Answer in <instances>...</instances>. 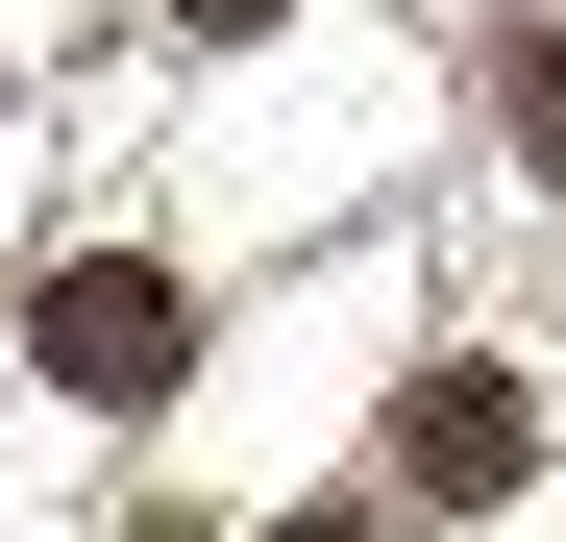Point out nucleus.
Wrapping results in <instances>:
<instances>
[{"mask_svg": "<svg viewBox=\"0 0 566 542\" xmlns=\"http://www.w3.org/2000/svg\"><path fill=\"white\" fill-rule=\"evenodd\" d=\"M25 371H50L74 419H148L172 371H198V296H172L148 247H50V271H25Z\"/></svg>", "mask_w": 566, "mask_h": 542, "instance_id": "nucleus-1", "label": "nucleus"}, {"mask_svg": "<svg viewBox=\"0 0 566 542\" xmlns=\"http://www.w3.org/2000/svg\"><path fill=\"white\" fill-rule=\"evenodd\" d=\"M395 469H419V493H517V469H542V395H517V371H419V395H395Z\"/></svg>", "mask_w": 566, "mask_h": 542, "instance_id": "nucleus-2", "label": "nucleus"}, {"mask_svg": "<svg viewBox=\"0 0 566 542\" xmlns=\"http://www.w3.org/2000/svg\"><path fill=\"white\" fill-rule=\"evenodd\" d=\"M493 100H517V173H566V50L542 25H493Z\"/></svg>", "mask_w": 566, "mask_h": 542, "instance_id": "nucleus-3", "label": "nucleus"}, {"mask_svg": "<svg viewBox=\"0 0 566 542\" xmlns=\"http://www.w3.org/2000/svg\"><path fill=\"white\" fill-rule=\"evenodd\" d=\"M247 542H395V518H369V493H296V518H247Z\"/></svg>", "mask_w": 566, "mask_h": 542, "instance_id": "nucleus-4", "label": "nucleus"}, {"mask_svg": "<svg viewBox=\"0 0 566 542\" xmlns=\"http://www.w3.org/2000/svg\"><path fill=\"white\" fill-rule=\"evenodd\" d=\"M172 25H271V0H172Z\"/></svg>", "mask_w": 566, "mask_h": 542, "instance_id": "nucleus-5", "label": "nucleus"}]
</instances>
